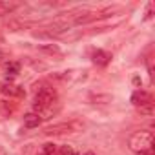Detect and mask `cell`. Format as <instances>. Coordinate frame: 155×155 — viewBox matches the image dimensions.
Returning a JSON list of instances; mask_svg holds the SVG:
<instances>
[{
    "mask_svg": "<svg viewBox=\"0 0 155 155\" xmlns=\"http://www.w3.org/2000/svg\"><path fill=\"white\" fill-rule=\"evenodd\" d=\"M130 148L137 153L140 151H150L153 148V133L148 131V130H140V131H135L131 137H130Z\"/></svg>",
    "mask_w": 155,
    "mask_h": 155,
    "instance_id": "obj_1",
    "label": "cell"
},
{
    "mask_svg": "<svg viewBox=\"0 0 155 155\" xmlns=\"http://www.w3.org/2000/svg\"><path fill=\"white\" fill-rule=\"evenodd\" d=\"M82 128V124L81 122H75V120H71V122H62V124H55V126H49V128H46V135H62V133H73V131H77V130H81Z\"/></svg>",
    "mask_w": 155,
    "mask_h": 155,
    "instance_id": "obj_2",
    "label": "cell"
},
{
    "mask_svg": "<svg viewBox=\"0 0 155 155\" xmlns=\"http://www.w3.org/2000/svg\"><path fill=\"white\" fill-rule=\"evenodd\" d=\"M0 93L6 95V97H24L26 95V91L20 86L9 84V82H2V84H0Z\"/></svg>",
    "mask_w": 155,
    "mask_h": 155,
    "instance_id": "obj_3",
    "label": "cell"
},
{
    "mask_svg": "<svg viewBox=\"0 0 155 155\" xmlns=\"http://www.w3.org/2000/svg\"><path fill=\"white\" fill-rule=\"evenodd\" d=\"M131 102H133V106L140 108V106L151 102V95H150L148 91H144V90H137V91L131 95Z\"/></svg>",
    "mask_w": 155,
    "mask_h": 155,
    "instance_id": "obj_4",
    "label": "cell"
},
{
    "mask_svg": "<svg viewBox=\"0 0 155 155\" xmlns=\"http://www.w3.org/2000/svg\"><path fill=\"white\" fill-rule=\"evenodd\" d=\"M91 58H93V62H95L97 66H106V64H110V60H111V53L102 51V49H97Z\"/></svg>",
    "mask_w": 155,
    "mask_h": 155,
    "instance_id": "obj_5",
    "label": "cell"
},
{
    "mask_svg": "<svg viewBox=\"0 0 155 155\" xmlns=\"http://www.w3.org/2000/svg\"><path fill=\"white\" fill-rule=\"evenodd\" d=\"M40 115H37L35 111L33 113H28V115H24V124H26V128H37L38 124H40Z\"/></svg>",
    "mask_w": 155,
    "mask_h": 155,
    "instance_id": "obj_6",
    "label": "cell"
},
{
    "mask_svg": "<svg viewBox=\"0 0 155 155\" xmlns=\"http://www.w3.org/2000/svg\"><path fill=\"white\" fill-rule=\"evenodd\" d=\"M20 73V64L18 62H9L8 68H6V75H8V79H11V77H17Z\"/></svg>",
    "mask_w": 155,
    "mask_h": 155,
    "instance_id": "obj_7",
    "label": "cell"
},
{
    "mask_svg": "<svg viewBox=\"0 0 155 155\" xmlns=\"http://www.w3.org/2000/svg\"><path fill=\"white\" fill-rule=\"evenodd\" d=\"M17 8H18V4H15V2H0V15H8Z\"/></svg>",
    "mask_w": 155,
    "mask_h": 155,
    "instance_id": "obj_8",
    "label": "cell"
},
{
    "mask_svg": "<svg viewBox=\"0 0 155 155\" xmlns=\"http://www.w3.org/2000/svg\"><path fill=\"white\" fill-rule=\"evenodd\" d=\"M139 111H140V115L151 117V115H153V111H155V108H153V102H148V104L140 106V108H139Z\"/></svg>",
    "mask_w": 155,
    "mask_h": 155,
    "instance_id": "obj_9",
    "label": "cell"
},
{
    "mask_svg": "<svg viewBox=\"0 0 155 155\" xmlns=\"http://www.w3.org/2000/svg\"><path fill=\"white\" fill-rule=\"evenodd\" d=\"M58 155H81V153L77 151L73 146H60V150H58Z\"/></svg>",
    "mask_w": 155,
    "mask_h": 155,
    "instance_id": "obj_10",
    "label": "cell"
},
{
    "mask_svg": "<svg viewBox=\"0 0 155 155\" xmlns=\"http://www.w3.org/2000/svg\"><path fill=\"white\" fill-rule=\"evenodd\" d=\"M40 49L42 51H46V53H60V49H58V46H40Z\"/></svg>",
    "mask_w": 155,
    "mask_h": 155,
    "instance_id": "obj_11",
    "label": "cell"
},
{
    "mask_svg": "<svg viewBox=\"0 0 155 155\" xmlns=\"http://www.w3.org/2000/svg\"><path fill=\"white\" fill-rule=\"evenodd\" d=\"M133 84L135 86H140V79H139V77H133Z\"/></svg>",
    "mask_w": 155,
    "mask_h": 155,
    "instance_id": "obj_12",
    "label": "cell"
},
{
    "mask_svg": "<svg viewBox=\"0 0 155 155\" xmlns=\"http://www.w3.org/2000/svg\"><path fill=\"white\" fill-rule=\"evenodd\" d=\"M139 155H153V151H151V150H150V151H140Z\"/></svg>",
    "mask_w": 155,
    "mask_h": 155,
    "instance_id": "obj_13",
    "label": "cell"
},
{
    "mask_svg": "<svg viewBox=\"0 0 155 155\" xmlns=\"http://www.w3.org/2000/svg\"><path fill=\"white\" fill-rule=\"evenodd\" d=\"M82 155H97V153H93V151H84Z\"/></svg>",
    "mask_w": 155,
    "mask_h": 155,
    "instance_id": "obj_14",
    "label": "cell"
},
{
    "mask_svg": "<svg viewBox=\"0 0 155 155\" xmlns=\"http://www.w3.org/2000/svg\"><path fill=\"white\" fill-rule=\"evenodd\" d=\"M0 155H6V150H4L2 146H0Z\"/></svg>",
    "mask_w": 155,
    "mask_h": 155,
    "instance_id": "obj_15",
    "label": "cell"
},
{
    "mask_svg": "<svg viewBox=\"0 0 155 155\" xmlns=\"http://www.w3.org/2000/svg\"><path fill=\"white\" fill-rule=\"evenodd\" d=\"M2 60H4V55H2V53H0V64H2Z\"/></svg>",
    "mask_w": 155,
    "mask_h": 155,
    "instance_id": "obj_16",
    "label": "cell"
}]
</instances>
